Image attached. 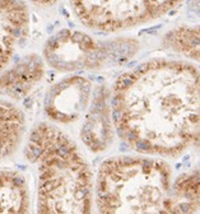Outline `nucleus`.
Masks as SVG:
<instances>
[{
	"label": "nucleus",
	"mask_w": 200,
	"mask_h": 214,
	"mask_svg": "<svg viewBox=\"0 0 200 214\" xmlns=\"http://www.w3.org/2000/svg\"><path fill=\"white\" fill-rule=\"evenodd\" d=\"M115 131L138 154L176 160L178 205L200 204V70L191 62L153 59L114 84Z\"/></svg>",
	"instance_id": "nucleus-1"
},
{
	"label": "nucleus",
	"mask_w": 200,
	"mask_h": 214,
	"mask_svg": "<svg viewBox=\"0 0 200 214\" xmlns=\"http://www.w3.org/2000/svg\"><path fill=\"white\" fill-rule=\"evenodd\" d=\"M24 154L37 167V212L91 213L95 199L93 175L74 140L59 127L37 124L29 131Z\"/></svg>",
	"instance_id": "nucleus-2"
},
{
	"label": "nucleus",
	"mask_w": 200,
	"mask_h": 214,
	"mask_svg": "<svg viewBox=\"0 0 200 214\" xmlns=\"http://www.w3.org/2000/svg\"><path fill=\"white\" fill-rule=\"evenodd\" d=\"M178 169L164 158L145 154L116 156L99 166L95 184L101 213H176Z\"/></svg>",
	"instance_id": "nucleus-3"
},
{
	"label": "nucleus",
	"mask_w": 200,
	"mask_h": 214,
	"mask_svg": "<svg viewBox=\"0 0 200 214\" xmlns=\"http://www.w3.org/2000/svg\"><path fill=\"white\" fill-rule=\"evenodd\" d=\"M42 7L57 0H31ZM76 18L91 29L117 32L164 16L182 0H68Z\"/></svg>",
	"instance_id": "nucleus-4"
},
{
	"label": "nucleus",
	"mask_w": 200,
	"mask_h": 214,
	"mask_svg": "<svg viewBox=\"0 0 200 214\" xmlns=\"http://www.w3.org/2000/svg\"><path fill=\"white\" fill-rule=\"evenodd\" d=\"M126 41H98L79 31L64 29L51 37L43 49V58L51 68L59 71L95 70L108 65L125 55L122 46Z\"/></svg>",
	"instance_id": "nucleus-5"
},
{
	"label": "nucleus",
	"mask_w": 200,
	"mask_h": 214,
	"mask_svg": "<svg viewBox=\"0 0 200 214\" xmlns=\"http://www.w3.org/2000/svg\"><path fill=\"white\" fill-rule=\"evenodd\" d=\"M92 94V83L87 78L69 75L50 88L45 98V112L55 123L72 124L87 111Z\"/></svg>",
	"instance_id": "nucleus-6"
},
{
	"label": "nucleus",
	"mask_w": 200,
	"mask_h": 214,
	"mask_svg": "<svg viewBox=\"0 0 200 214\" xmlns=\"http://www.w3.org/2000/svg\"><path fill=\"white\" fill-rule=\"evenodd\" d=\"M115 133L111 93L101 85L92 94L80 129V139L91 152L101 153L112 144Z\"/></svg>",
	"instance_id": "nucleus-7"
},
{
	"label": "nucleus",
	"mask_w": 200,
	"mask_h": 214,
	"mask_svg": "<svg viewBox=\"0 0 200 214\" xmlns=\"http://www.w3.org/2000/svg\"><path fill=\"white\" fill-rule=\"evenodd\" d=\"M27 29L28 9L24 0H0V70L10 61Z\"/></svg>",
	"instance_id": "nucleus-8"
},
{
	"label": "nucleus",
	"mask_w": 200,
	"mask_h": 214,
	"mask_svg": "<svg viewBox=\"0 0 200 214\" xmlns=\"http://www.w3.org/2000/svg\"><path fill=\"white\" fill-rule=\"evenodd\" d=\"M45 75L43 60L36 54L27 55L0 75V96L20 100L26 97Z\"/></svg>",
	"instance_id": "nucleus-9"
},
{
	"label": "nucleus",
	"mask_w": 200,
	"mask_h": 214,
	"mask_svg": "<svg viewBox=\"0 0 200 214\" xmlns=\"http://www.w3.org/2000/svg\"><path fill=\"white\" fill-rule=\"evenodd\" d=\"M24 131V114L10 101L0 97V159L18 149Z\"/></svg>",
	"instance_id": "nucleus-10"
},
{
	"label": "nucleus",
	"mask_w": 200,
	"mask_h": 214,
	"mask_svg": "<svg viewBox=\"0 0 200 214\" xmlns=\"http://www.w3.org/2000/svg\"><path fill=\"white\" fill-rule=\"evenodd\" d=\"M29 210V191L24 176L17 171H0V213L23 214Z\"/></svg>",
	"instance_id": "nucleus-11"
},
{
	"label": "nucleus",
	"mask_w": 200,
	"mask_h": 214,
	"mask_svg": "<svg viewBox=\"0 0 200 214\" xmlns=\"http://www.w3.org/2000/svg\"><path fill=\"white\" fill-rule=\"evenodd\" d=\"M163 45L200 64V24L180 26L167 32Z\"/></svg>",
	"instance_id": "nucleus-12"
}]
</instances>
